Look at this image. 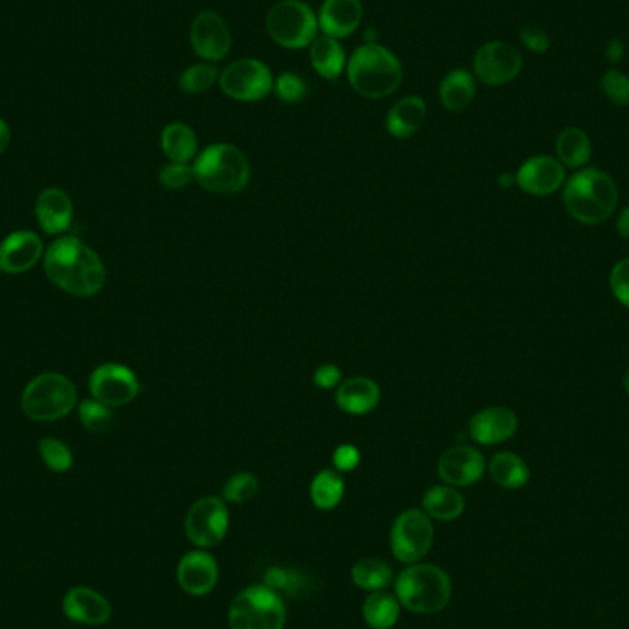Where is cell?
<instances>
[{
    "mask_svg": "<svg viewBox=\"0 0 629 629\" xmlns=\"http://www.w3.org/2000/svg\"><path fill=\"white\" fill-rule=\"evenodd\" d=\"M46 276L74 297L96 295L105 284L100 256L76 238H59L45 252Z\"/></svg>",
    "mask_w": 629,
    "mask_h": 629,
    "instance_id": "6da1fadb",
    "label": "cell"
},
{
    "mask_svg": "<svg viewBox=\"0 0 629 629\" xmlns=\"http://www.w3.org/2000/svg\"><path fill=\"white\" fill-rule=\"evenodd\" d=\"M563 203L572 218L584 225H598L617 210L618 188L611 175L596 168L574 173L563 188Z\"/></svg>",
    "mask_w": 629,
    "mask_h": 629,
    "instance_id": "7a4b0ae2",
    "label": "cell"
},
{
    "mask_svg": "<svg viewBox=\"0 0 629 629\" xmlns=\"http://www.w3.org/2000/svg\"><path fill=\"white\" fill-rule=\"evenodd\" d=\"M346 74L352 89L368 100L387 98L398 91L403 80L400 59L379 43L355 48L346 63Z\"/></svg>",
    "mask_w": 629,
    "mask_h": 629,
    "instance_id": "3957f363",
    "label": "cell"
},
{
    "mask_svg": "<svg viewBox=\"0 0 629 629\" xmlns=\"http://www.w3.org/2000/svg\"><path fill=\"white\" fill-rule=\"evenodd\" d=\"M195 181L206 192L234 195L251 181V164L245 153L232 144H212L194 162Z\"/></svg>",
    "mask_w": 629,
    "mask_h": 629,
    "instance_id": "277c9868",
    "label": "cell"
},
{
    "mask_svg": "<svg viewBox=\"0 0 629 629\" xmlns=\"http://www.w3.org/2000/svg\"><path fill=\"white\" fill-rule=\"evenodd\" d=\"M396 598L412 613L433 615L447 606L451 598V580L436 565L416 563L398 576Z\"/></svg>",
    "mask_w": 629,
    "mask_h": 629,
    "instance_id": "5b68a950",
    "label": "cell"
},
{
    "mask_svg": "<svg viewBox=\"0 0 629 629\" xmlns=\"http://www.w3.org/2000/svg\"><path fill=\"white\" fill-rule=\"evenodd\" d=\"M78 403V392L69 378L46 372L32 379L21 396L23 411L35 422H56L65 418Z\"/></svg>",
    "mask_w": 629,
    "mask_h": 629,
    "instance_id": "8992f818",
    "label": "cell"
},
{
    "mask_svg": "<svg viewBox=\"0 0 629 629\" xmlns=\"http://www.w3.org/2000/svg\"><path fill=\"white\" fill-rule=\"evenodd\" d=\"M286 604L269 585H251L232 600L230 629H284Z\"/></svg>",
    "mask_w": 629,
    "mask_h": 629,
    "instance_id": "52a82bcc",
    "label": "cell"
},
{
    "mask_svg": "<svg viewBox=\"0 0 629 629\" xmlns=\"http://www.w3.org/2000/svg\"><path fill=\"white\" fill-rule=\"evenodd\" d=\"M265 28L276 45L298 50L313 43L319 32V21L306 2L282 0L267 13Z\"/></svg>",
    "mask_w": 629,
    "mask_h": 629,
    "instance_id": "ba28073f",
    "label": "cell"
},
{
    "mask_svg": "<svg viewBox=\"0 0 629 629\" xmlns=\"http://www.w3.org/2000/svg\"><path fill=\"white\" fill-rule=\"evenodd\" d=\"M219 87L236 102H260L273 91L275 78L264 61L243 58L221 72Z\"/></svg>",
    "mask_w": 629,
    "mask_h": 629,
    "instance_id": "9c48e42d",
    "label": "cell"
},
{
    "mask_svg": "<svg viewBox=\"0 0 629 629\" xmlns=\"http://www.w3.org/2000/svg\"><path fill=\"white\" fill-rule=\"evenodd\" d=\"M435 528L431 517L422 510H407L396 517L390 532V547L396 560L416 563L433 547Z\"/></svg>",
    "mask_w": 629,
    "mask_h": 629,
    "instance_id": "30bf717a",
    "label": "cell"
},
{
    "mask_svg": "<svg viewBox=\"0 0 629 629\" xmlns=\"http://www.w3.org/2000/svg\"><path fill=\"white\" fill-rule=\"evenodd\" d=\"M229 523V508L225 504V499L203 497L192 504L190 512L186 515L184 528L186 536L194 545L201 549H210L219 545L227 536Z\"/></svg>",
    "mask_w": 629,
    "mask_h": 629,
    "instance_id": "8fae6325",
    "label": "cell"
},
{
    "mask_svg": "<svg viewBox=\"0 0 629 629\" xmlns=\"http://www.w3.org/2000/svg\"><path fill=\"white\" fill-rule=\"evenodd\" d=\"M521 69V52L506 41H490L482 45L473 59L475 76L490 87H501L514 81L521 74Z\"/></svg>",
    "mask_w": 629,
    "mask_h": 629,
    "instance_id": "7c38bea8",
    "label": "cell"
},
{
    "mask_svg": "<svg viewBox=\"0 0 629 629\" xmlns=\"http://www.w3.org/2000/svg\"><path fill=\"white\" fill-rule=\"evenodd\" d=\"M92 398L115 409L135 400L140 392V383L131 368L116 363L98 366L89 379Z\"/></svg>",
    "mask_w": 629,
    "mask_h": 629,
    "instance_id": "4fadbf2b",
    "label": "cell"
},
{
    "mask_svg": "<svg viewBox=\"0 0 629 629\" xmlns=\"http://www.w3.org/2000/svg\"><path fill=\"white\" fill-rule=\"evenodd\" d=\"M190 43L195 54L208 63L227 58L232 46V35L227 21L216 12L197 13L190 28Z\"/></svg>",
    "mask_w": 629,
    "mask_h": 629,
    "instance_id": "5bb4252c",
    "label": "cell"
},
{
    "mask_svg": "<svg viewBox=\"0 0 629 629\" xmlns=\"http://www.w3.org/2000/svg\"><path fill=\"white\" fill-rule=\"evenodd\" d=\"M515 183L528 195L547 197L565 184V166L549 155H538L521 164Z\"/></svg>",
    "mask_w": 629,
    "mask_h": 629,
    "instance_id": "9a60e30c",
    "label": "cell"
},
{
    "mask_svg": "<svg viewBox=\"0 0 629 629\" xmlns=\"http://www.w3.org/2000/svg\"><path fill=\"white\" fill-rule=\"evenodd\" d=\"M484 471L486 460L475 447H451L438 460L440 479L455 488H466L481 481Z\"/></svg>",
    "mask_w": 629,
    "mask_h": 629,
    "instance_id": "2e32d148",
    "label": "cell"
},
{
    "mask_svg": "<svg viewBox=\"0 0 629 629\" xmlns=\"http://www.w3.org/2000/svg\"><path fill=\"white\" fill-rule=\"evenodd\" d=\"M43 258V241L30 230L13 232L0 243V271L21 275Z\"/></svg>",
    "mask_w": 629,
    "mask_h": 629,
    "instance_id": "e0dca14e",
    "label": "cell"
},
{
    "mask_svg": "<svg viewBox=\"0 0 629 629\" xmlns=\"http://www.w3.org/2000/svg\"><path fill=\"white\" fill-rule=\"evenodd\" d=\"M517 416L506 407H488L477 412L469 422V436L481 446H495L517 433Z\"/></svg>",
    "mask_w": 629,
    "mask_h": 629,
    "instance_id": "ac0fdd59",
    "label": "cell"
},
{
    "mask_svg": "<svg viewBox=\"0 0 629 629\" xmlns=\"http://www.w3.org/2000/svg\"><path fill=\"white\" fill-rule=\"evenodd\" d=\"M218 561L210 554L194 550L184 556L177 567V580L186 593L203 596L218 584Z\"/></svg>",
    "mask_w": 629,
    "mask_h": 629,
    "instance_id": "d6986e66",
    "label": "cell"
},
{
    "mask_svg": "<svg viewBox=\"0 0 629 629\" xmlns=\"http://www.w3.org/2000/svg\"><path fill=\"white\" fill-rule=\"evenodd\" d=\"M363 19L361 0H324L317 15L319 30L333 39L354 34Z\"/></svg>",
    "mask_w": 629,
    "mask_h": 629,
    "instance_id": "ffe728a7",
    "label": "cell"
},
{
    "mask_svg": "<svg viewBox=\"0 0 629 629\" xmlns=\"http://www.w3.org/2000/svg\"><path fill=\"white\" fill-rule=\"evenodd\" d=\"M63 611L70 620L89 626L105 624L113 613L109 600L89 587L70 589L63 600Z\"/></svg>",
    "mask_w": 629,
    "mask_h": 629,
    "instance_id": "44dd1931",
    "label": "cell"
},
{
    "mask_svg": "<svg viewBox=\"0 0 629 629\" xmlns=\"http://www.w3.org/2000/svg\"><path fill=\"white\" fill-rule=\"evenodd\" d=\"M381 400V390L374 379L366 376L344 379L337 387L335 401L339 409L354 416H363L374 411Z\"/></svg>",
    "mask_w": 629,
    "mask_h": 629,
    "instance_id": "7402d4cb",
    "label": "cell"
},
{
    "mask_svg": "<svg viewBox=\"0 0 629 629\" xmlns=\"http://www.w3.org/2000/svg\"><path fill=\"white\" fill-rule=\"evenodd\" d=\"M35 214L41 229L46 234H61L69 229L72 218H74V206L69 195L59 188H48L39 195Z\"/></svg>",
    "mask_w": 629,
    "mask_h": 629,
    "instance_id": "603a6c76",
    "label": "cell"
},
{
    "mask_svg": "<svg viewBox=\"0 0 629 629\" xmlns=\"http://www.w3.org/2000/svg\"><path fill=\"white\" fill-rule=\"evenodd\" d=\"M427 116V103L420 96H405L400 102L394 103L387 115V131L398 140L411 138Z\"/></svg>",
    "mask_w": 629,
    "mask_h": 629,
    "instance_id": "cb8c5ba5",
    "label": "cell"
},
{
    "mask_svg": "<svg viewBox=\"0 0 629 629\" xmlns=\"http://www.w3.org/2000/svg\"><path fill=\"white\" fill-rule=\"evenodd\" d=\"M309 59H311V67L324 80H337L348 63L346 52L343 45L339 43V39H333L324 34L317 35L313 43L309 45Z\"/></svg>",
    "mask_w": 629,
    "mask_h": 629,
    "instance_id": "d4e9b609",
    "label": "cell"
},
{
    "mask_svg": "<svg viewBox=\"0 0 629 629\" xmlns=\"http://www.w3.org/2000/svg\"><path fill=\"white\" fill-rule=\"evenodd\" d=\"M440 102L451 113H460L468 109L475 94H477V83L475 76L464 69L451 70L446 78L440 83Z\"/></svg>",
    "mask_w": 629,
    "mask_h": 629,
    "instance_id": "484cf974",
    "label": "cell"
},
{
    "mask_svg": "<svg viewBox=\"0 0 629 629\" xmlns=\"http://www.w3.org/2000/svg\"><path fill=\"white\" fill-rule=\"evenodd\" d=\"M422 504H424L425 514L438 521H455L464 514V508H466L462 493L449 484L429 488L425 492Z\"/></svg>",
    "mask_w": 629,
    "mask_h": 629,
    "instance_id": "4316f807",
    "label": "cell"
},
{
    "mask_svg": "<svg viewBox=\"0 0 629 629\" xmlns=\"http://www.w3.org/2000/svg\"><path fill=\"white\" fill-rule=\"evenodd\" d=\"M591 138L580 127H567L556 138L558 161L571 170H582L591 159Z\"/></svg>",
    "mask_w": 629,
    "mask_h": 629,
    "instance_id": "83f0119b",
    "label": "cell"
},
{
    "mask_svg": "<svg viewBox=\"0 0 629 629\" xmlns=\"http://www.w3.org/2000/svg\"><path fill=\"white\" fill-rule=\"evenodd\" d=\"M161 146L164 155L172 162L190 164L197 157V135L194 129L183 122H173L164 127L161 135Z\"/></svg>",
    "mask_w": 629,
    "mask_h": 629,
    "instance_id": "f1b7e54d",
    "label": "cell"
},
{
    "mask_svg": "<svg viewBox=\"0 0 629 629\" xmlns=\"http://www.w3.org/2000/svg\"><path fill=\"white\" fill-rule=\"evenodd\" d=\"M488 471L492 475L493 482L506 490H519L530 479L527 462L510 451H501L493 455Z\"/></svg>",
    "mask_w": 629,
    "mask_h": 629,
    "instance_id": "f546056e",
    "label": "cell"
},
{
    "mask_svg": "<svg viewBox=\"0 0 629 629\" xmlns=\"http://www.w3.org/2000/svg\"><path fill=\"white\" fill-rule=\"evenodd\" d=\"M400 600L385 591H374L363 606V617L372 629H390L400 618Z\"/></svg>",
    "mask_w": 629,
    "mask_h": 629,
    "instance_id": "4dcf8cb0",
    "label": "cell"
},
{
    "mask_svg": "<svg viewBox=\"0 0 629 629\" xmlns=\"http://www.w3.org/2000/svg\"><path fill=\"white\" fill-rule=\"evenodd\" d=\"M309 497H311V503L315 504L319 510H333L344 497V481L341 473L333 469H322L321 473H317L315 479L311 481Z\"/></svg>",
    "mask_w": 629,
    "mask_h": 629,
    "instance_id": "1f68e13d",
    "label": "cell"
},
{
    "mask_svg": "<svg viewBox=\"0 0 629 629\" xmlns=\"http://www.w3.org/2000/svg\"><path fill=\"white\" fill-rule=\"evenodd\" d=\"M352 580L357 587L365 591H383L392 580L389 563L378 558H365L357 561L352 569Z\"/></svg>",
    "mask_w": 629,
    "mask_h": 629,
    "instance_id": "d6a6232c",
    "label": "cell"
},
{
    "mask_svg": "<svg viewBox=\"0 0 629 629\" xmlns=\"http://www.w3.org/2000/svg\"><path fill=\"white\" fill-rule=\"evenodd\" d=\"M219 70L214 63H197L184 70L179 78V87L186 94H203L219 83Z\"/></svg>",
    "mask_w": 629,
    "mask_h": 629,
    "instance_id": "836d02e7",
    "label": "cell"
},
{
    "mask_svg": "<svg viewBox=\"0 0 629 629\" xmlns=\"http://www.w3.org/2000/svg\"><path fill=\"white\" fill-rule=\"evenodd\" d=\"M260 492V481L249 471L232 475L223 486V499L229 503H249Z\"/></svg>",
    "mask_w": 629,
    "mask_h": 629,
    "instance_id": "e575fe53",
    "label": "cell"
},
{
    "mask_svg": "<svg viewBox=\"0 0 629 629\" xmlns=\"http://www.w3.org/2000/svg\"><path fill=\"white\" fill-rule=\"evenodd\" d=\"M39 453L45 460L46 466L52 469V471H56V473H65V471H69L72 468V462H74L72 451L61 440H56V438L41 440L39 442Z\"/></svg>",
    "mask_w": 629,
    "mask_h": 629,
    "instance_id": "d590c367",
    "label": "cell"
},
{
    "mask_svg": "<svg viewBox=\"0 0 629 629\" xmlns=\"http://www.w3.org/2000/svg\"><path fill=\"white\" fill-rule=\"evenodd\" d=\"M80 420L83 427L91 433H103L113 422V412L111 407L100 401L87 400L80 405Z\"/></svg>",
    "mask_w": 629,
    "mask_h": 629,
    "instance_id": "8d00e7d4",
    "label": "cell"
},
{
    "mask_svg": "<svg viewBox=\"0 0 629 629\" xmlns=\"http://www.w3.org/2000/svg\"><path fill=\"white\" fill-rule=\"evenodd\" d=\"M273 91L284 103H300L308 96V83L295 72H284L276 78Z\"/></svg>",
    "mask_w": 629,
    "mask_h": 629,
    "instance_id": "74e56055",
    "label": "cell"
},
{
    "mask_svg": "<svg viewBox=\"0 0 629 629\" xmlns=\"http://www.w3.org/2000/svg\"><path fill=\"white\" fill-rule=\"evenodd\" d=\"M600 85L609 102L615 103L618 107H628L629 78L626 74H622L620 70H607Z\"/></svg>",
    "mask_w": 629,
    "mask_h": 629,
    "instance_id": "f35d334b",
    "label": "cell"
},
{
    "mask_svg": "<svg viewBox=\"0 0 629 629\" xmlns=\"http://www.w3.org/2000/svg\"><path fill=\"white\" fill-rule=\"evenodd\" d=\"M159 181L164 188L183 190L195 181L194 166L183 164V162H170L159 173Z\"/></svg>",
    "mask_w": 629,
    "mask_h": 629,
    "instance_id": "ab89813d",
    "label": "cell"
},
{
    "mask_svg": "<svg viewBox=\"0 0 629 629\" xmlns=\"http://www.w3.org/2000/svg\"><path fill=\"white\" fill-rule=\"evenodd\" d=\"M609 286L613 291V297L617 298L622 306L629 308V258H624L613 265L609 275Z\"/></svg>",
    "mask_w": 629,
    "mask_h": 629,
    "instance_id": "60d3db41",
    "label": "cell"
},
{
    "mask_svg": "<svg viewBox=\"0 0 629 629\" xmlns=\"http://www.w3.org/2000/svg\"><path fill=\"white\" fill-rule=\"evenodd\" d=\"M265 585H269L271 589L278 591H287L291 595H295L300 591L302 585V576L297 572L286 571V569H269L265 574Z\"/></svg>",
    "mask_w": 629,
    "mask_h": 629,
    "instance_id": "b9f144b4",
    "label": "cell"
},
{
    "mask_svg": "<svg viewBox=\"0 0 629 629\" xmlns=\"http://www.w3.org/2000/svg\"><path fill=\"white\" fill-rule=\"evenodd\" d=\"M521 43L527 46L528 50L536 52V54H545L550 48V37L545 30H541L539 26H523L521 32Z\"/></svg>",
    "mask_w": 629,
    "mask_h": 629,
    "instance_id": "7bdbcfd3",
    "label": "cell"
},
{
    "mask_svg": "<svg viewBox=\"0 0 629 629\" xmlns=\"http://www.w3.org/2000/svg\"><path fill=\"white\" fill-rule=\"evenodd\" d=\"M359 462H361V453L352 444H343V446L337 447L333 453V464L339 473L354 471L359 466Z\"/></svg>",
    "mask_w": 629,
    "mask_h": 629,
    "instance_id": "ee69618b",
    "label": "cell"
},
{
    "mask_svg": "<svg viewBox=\"0 0 629 629\" xmlns=\"http://www.w3.org/2000/svg\"><path fill=\"white\" fill-rule=\"evenodd\" d=\"M313 381L324 390L337 389L343 383V372L335 365H322L315 370Z\"/></svg>",
    "mask_w": 629,
    "mask_h": 629,
    "instance_id": "f6af8a7d",
    "label": "cell"
},
{
    "mask_svg": "<svg viewBox=\"0 0 629 629\" xmlns=\"http://www.w3.org/2000/svg\"><path fill=\"white\" fill-rule=\"evenodd\" d=\"M624 43L620 39H611L606 45V58L609 59V63H618L624 58Z\"/></svg>",
    "mask_w": 629,
    "mask_h": 629,
    "instance_id": "bcb514c9",
    "label": "cell"
},
{
    "mask_svg": "<svg viewBox=\"0 0 629 629\" xmlns=\"http://www.w3.org/2000/svg\"><path fill=\"white\" fill-rule=\"evenodd\" d=\"M617 230L622 238H629V205L618 214Z\"/></svg>",
    "mask_w": 629,
    "mask_h": 629,
    "instance_id": "7dc6e473",
    "label": "cell"
},
{
    "mask_svg": "<svg viewBox=\"0 0 629 629\" xmlns=\"http://www.w3.org/2000/svg\"><path fill=\"white\" fill-rule=\"evenodd\" d=\"M10 140H12V131H10V126H8V124L0 118V155L4 153V149L8 148Z\"/></svg>",
    "mask_w": 629,
    "mask_h": 629,
    "instance_id": "c3c4849f",
    "label": "cell"
},
{
    "mask_svg": "<svg viewBox=\"0 0 629 629\" xmlns=\"http://www.w3.org/2000/svg\"><path fill=\"white\" fill-rule=\"evenodd\" d=\"M499 184L503 186V188H512L515 183V175L514 173H503L501 177H499Z\"/></svg>",
    "mask_w": 629,
    "mask_h": 629,
    "instance_id": "681fc988",
    "label": "cell"
},
{
    "mask_svg": "<svg viewBox=\"0 0 629 629\" xmlns=\"http://www.w3.org/2000/svg\"><path fill=\"white\" fill-rule=\"evenodd\" d=\"M363 37H365L366 45H374V43H379V34L378 32H376V30H374V28H368Z\"/></svg>",
    "mask_w": 629,
    "mask_h": 629,
    "instance_id": "f907efd6",
    "label": "cell"
},
{
    "mask_svg": "<svg viewBox=\"0 0 629 629\" xmlns=\"http://www.w3.org/2000/svg\"><path fill=\"white\" fill-rule=\"evenodd\" d=\"M624 389H626V392H628L629 396V366L628 370H626V374H624Z\"/></svg>",
    "mask_w": 629,
    "mask_h": 629,
    "instance_id": "816d5d0a",
    "label": "cell"
}]
</instances>
